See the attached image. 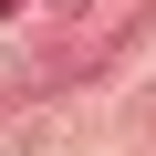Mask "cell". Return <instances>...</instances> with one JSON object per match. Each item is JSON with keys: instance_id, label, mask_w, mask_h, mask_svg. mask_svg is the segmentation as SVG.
<instances>
[{"instance_id": "cell-1", "label": "cell", "mask_w": 156, "mask_h": 156, "mask_svg": "<svg viewBox=\"0 0 156 156\" xmlns=\"http://www.w3.org/2000/svg\"><path fill=\"white\" fill-rule=\"evenodd\" d=\"M0 11H11V0H0Z\"/></svg>"}]
</instances>
